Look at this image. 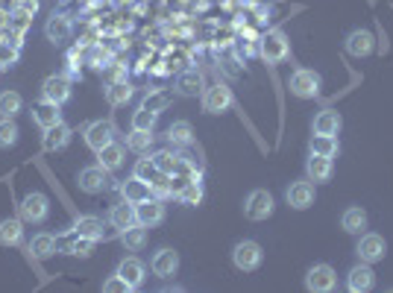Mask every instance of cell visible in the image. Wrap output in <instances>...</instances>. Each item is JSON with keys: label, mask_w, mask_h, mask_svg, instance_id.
Here are the masks:
<instances>
[{"label": "cell", "mask_w": 393, "mask_h": 293, "mask_svg": "<svg viewBox=\"0 0 393 293\" xmlns=\"http://www.w3.org/2000/svg\"><path fill=\"white\" fill-rule=\"evenodd\" d=\"M343 47H347V53L355 56V59H364V56H370L373 53V47H376V38L370 30H352L347 36V41H343Z\"/></svg>", "instance_id": "cell-15"}, {"label": "cell", "mask_w": 393, "mask_h": 293, "mask_svg": "<svg viewBox=\"0 0 393 293\" xmlns=\"http://www.w3.org/2000/svg\"><path fill=\"white\" fill-rule=\"evenodd\" d=\"M115 124L112 120H91V124L83 129V138H85V144L91 146V150L97 153V150H103L106 144H112L115 141Z\"/></svg>", "instance_id": "cell-8"}, {"label": "cell", "mask_w": 393, "mask_h": 293, "mask_svg": "<svg viewBox=\"0 0 393 293\" xmlns=\"http://www.w3.org/2000/svg\"><path fill=\"white\" fill-rule=\"evenodd\" d=\"M203 73L197 70V68H188L182 70L179 77H177V94L179 97H197V94H203Z\"/></svg>", "instance_id": "cell-22"}, {"label": "cell", "mask_w": 393, "mask_h": 293, "mask_svg": "<svg viewBox=\"0 0 393 293\" xmlns=\"http://www.w3.org/2000/svg\"><path fill=\"white\" fill-rule=\"evenodd\" d=\"M150 270H153L159 279H170V276L179 270V252H177V250H167V247L156 250L153 258H150Z\"/></svg>", "instance_id": "cell-12"}, {"label": "cell", "mask_w": 393, "mask_h": 293, "mask_svg": "<svg viewBox=\"0 0 393 293\" xmlns=\"http://www.w3.org/2000/svg\"><path fill=\"white\" fill-rule=\"evenodd\" d=\"M120 197H124L127 203H132V206H138V203H144V200H150V197H153L150 182H144V179H138V176H130L124 185H120Z\"/></svg>", "instance_id": "cell-21"}, {"label": "cell", "mask_w": 393, "mask_h": 293, "mask_svg": "<svg viewBox=\"0 0 393 293\" xmlns=\"http://www.w3.org/2000/svg\"><path fill=\"white\" fill-rule=\"evenodd\" d=\"M103 94H106V103L109 106H124V103L132 100V85L130 82H109Z\"/></svg>", "instance_id": "cell-34"}, {"label": "cell", "mask_w": 393, "mask_h": 293, "mask_svg": "<svg viewBox=\"0 0 393 293\" xmlns=\"http://www.w3.org/2000/svg\"><path fill=\"white\" fill-rule=\"evenodd\" d=\"M109 223L120 232V229H130L132 223H138L135 220V206L132 203H117V206H112V211H109Z\"/></svg>", "instance_id": "cell-27"}, {"label": "cell", "mask_w": 393, "mask_h": 293, "mask_svg": "<svg viewBox=\"0 0 393 293\" xmlns=\"http://www.w3.org/2000/svg\"><path fill=\"white\" fill-rule=\"evenodd\" d=\"M6 18H9L6 12H0V27H4V23H6Z\"/></svg>", "instance_id": "cell-49"}, {"label": "cell", "mask_w": 393, "mask_h": 293, "mask_svg": "<svg viewBox=\"0 0 393 293\" xmlns=\"http://www.w3.org/2000/svg\"><path fill=\"white\" fill-rule=\"evenodd\" d=\"M285 200H288L290 208H297V211L311 208V206H314V185H311V179L293 182V185L288 188V193H285Z\"/></svg>", "instance_id": "cell-14"}, {"label": "cell", "mask_w": 393, "mask_h": 293, "mask_svg": "<svg viewBox=\"0 0 393 293\" xmlns=\"http://www.w3.org/2000/svg\"><path fill=\"white\" fill-rule=\"evenodd\" d=\"M21 9V0H0V12H6V15H15Z\"/></svg>", "instance_id": "cell-47"}, {"label": "cell", "mask_w": 393, "mask_h": 293, "mask_svg": "<svg viewBox=\"0 0 393 293\" xmlns=\"http://www.w3.org/2000/svg\"><path fill=\"white\" fill-rule=\"evenodd\" d=\"M384 252H387V243H384V238H382V235H376V232H361V238H358V247H355L358 261L376 264V261H382V258H384Z\"/></svg>", "instance_id": "cell-6"}, {"label": "cell", "mask_w": 393, "mask_h": 293, "mask_svg": "<svg viewBox=\"0 0 393 293\" xmlns=\"http://www.w3.org/2000/svg\"><path fill=\"white\" fill-rule=\"evenodd\" d=\"M77 185H80V191H85V193H100V191H106V185H109V170L100 167V164L83 167L80 176H77Z\"/></svg>", "instance_id": "cell-11"}, {"label": "cell", "mask_w": 393, "mask_h": 293, "mask_svg": "<svg viewBox=\"0 0 393 293\" xmlns=\"http://www.w3.org/2000/svg\"><path fill=\"white\" fill-rule=\"evenodd\" d=\"M179 159H182V156H177L174 150H159V153L153 156V161H156V167H159V174H167V176L177 174Z\"/></svg>", "instance_id": "cell-38"}, {"label": "cell", "mask_w": 393, "mask_h": 293, "mask_svg": "<svg viewBox=\"0 0 393 293\" xmlns=\"http://www.w3.org/2000/svg\"><path fill=\"white\" fill-rule=\"evenodd\" d=\"M153 129H132L130 135H127V146L132 153H138V156H144V153H150V146H153Z\"/></svg>", "instance_id": "cell-33"}, {"label": "cell", "mask_w": 393, "mask_h": 293, "mask_svg": "<svg viewBox=\"0 0 393 293\" xmlns=\"http://www.w3.org/2000/svg\"><path fill=\"white\" fill-rule=\"evenodd\" d=\"M332 174H335V164H332L329 156H314V153L308 156V161H305V176H308L314 185L329 182Z\"/></svg>", "instance_id": "cell-17"}, {"label": "cell", "mask_w": 393, "mask_h": 293, "mask_svg": "<svg viewBox=\"0 0 393 293\" xmlns=\"http://www.w3.org/2000/svg\"><path fill=\"white\" fill-rule=\"evenodd\" d=\"M340 127H343V117L335 109H323V112L314 114V132H320V135H337Z\"/></svg>", "instance_id": "cell-25"}, {"label": "cell", "mask_w": 393, "mask_h": 293, "mask_svg": "<svg viewBox=\"0 0 393 293\" xmlns=\"http://www.w3.org/2000/svg\"><path fill=\"white\" fill-rule=\"evenodd\" d=\"M91 247H94L91 238H80V235H77V240L70 243V255H83V258H85V255H91Z\"/></svg>", "instance_id": "cell-46"}, {"label": "cell", "mask_w": 393, "mask_h": 293, "mask_svg": "<svg viewBox=\"0 0 393 293\" xmlns=\"http://www.w3.org/2000/svg\"><path fill=\"white\" fill-rule=\"evenodd\" d=\"M232 91L224 85V82H217V85H211V88H206L203 91V112L206 114H220V112H226V109H232Z\"/></svg>", "instance_id": "cell-10"}, {"label": "cell", "mask_w": 393, "mask_h": 293, "mask_svg": "<svg viewBox=\"0 0 393 293\" xmlns=\"http://www.w3.org/2000/svg\"><path fill=\"white\" fill-rule=\"evenodd\" d=\"M337 150H340V144H337L335 135H320V132H314L311 141H308V153H314V156H329V159H335Z\"/></svg>", "instance_id": "cell-29"}, {"label": "cell", "mask_w": 393, "mask_h": 293, "mask_svg": "<svg viewBox=\"0 0 393 293\" xmlns=\"http://www.w3.org/2000/svg\"><path fill=\"white\" fill-rule=\"evenodd\" d=\"M21 12L36 15V12H38V0H21Z\"/></svg>", "instance_id": "cell-48"}, {"label": "cell", "mask_w": 393, "mask_h": 293, "mask_svg": "<svg viewBox=\"0 0 393 293\" xmlns=\"http://www.w3.org/2000/svg\"><path fill=\"white\" fill-rule=\"evenodd\" d=\"M41 100L56 103V106H65L70 100V80L65 73H51V77L41 82Z\"/></svg>", "instance_id": "cell-7"}, {"label": "cell", "mask_w": 393, "mask_h": 293, "mask_svg": "<svg viewBox=\"0 0 393 293\" xmlns=\"http://www.w3.org/2000/svg\"><path fill=\"white\" fill-rule=\"evenodd\" d=\"M23 109V97L18 91H4L0 94V117H15Z\"/></svg>", "instance_id": "cell-37"}, {"label": "cell", "mask_w": 393, "mask_h": 293, "mask_svg": "<svg viewBox=\"0 0 393 293\" xmlns=\"http://www.w3.org/2000/svg\"><path fill=\"white\" fill-rule=\"evenodd\" d=\"M167 144L170 146H191L194 144V129L188 120H177V124L167 127Z\"/></svg>", "instance_id": "cell-30"}, {"label": "cell", "mask_w": 393, "mask_h": 293, "mask_svg": "<svg viewBox=\"0 0 393 293\" xmlns=\"http://www.w3.org/2000/svg\"><path fill=\"white\" fill-rule=\"evenodd\" d=\"M41 144H44V150H47V153H59V150H65V146L70 144V127L65 124V120H59L56 127L44 129Z\"/></svg>", "instance_id": "cell-19"}, {"label": "cell", "mask_w": 393, "mask_h": 293, "mask_svg": "<svg viewBox=\"0 0 393 293\" xmlns=\"http://www.w3.org/2000/svg\"><path fill=\"white\" fill-rule=\"evenodd\" d=\"M141 106L150 109V112H156V114H162V112L170 106V94H167V91H150V94H147L144 100H141Z\"/></svg>", "instance_id": "cell-40"}, {"label": "cell", "mask_w": 393, "mask_h": 293, "mask_svg": "<svg viewBox=\"0 0 393 293\" xmlns=\"http://www.w3.org/2000/svg\"><path fill=\"white\" fill-rule=\"evenodd\" d=\"M340 226H343V232H350V235H361L367 229V211L358 208V206H350L347 211L340 214Z\"/></svg>", "instance_id": "cell-28"}, {"label": "cell", "mask_w": 393, "mask_h": 293, "mask_svg": "<svg viewBox=\"0 0 393 293\" xmlns=\"http://www.w3.org/2000/svg\"><path fill=\"white\" fill-rule=\"evenodd\" d=\"M150 191H153V197H159V200H164V197H170V176L167 174H156L153 176V182H150Z\"/></svg>", "instance_id": "cell-43"}, {"label": "cell", "mask_w": 393, "mask_h": 293, "mask_svg": "<svg viewBox=\"0 0 393 293\" xmlns=\"http://www.w3.org/2000/svg\"><path fill=\"white\" fill-rule=\"evenodd\" d=\"M124 156H127L124 144L112 141V144H106V146H103V150H97V164H100V167H106L109 174H112V170H117L120 164H124Z\"/></svg>", "instance_id": "cell-24"}, {"label": "cell", "mask_w": 393, "mask_h": 293, "mask_svg": "<svg viewBox=\"0 0 393 293\" xmlns=\"http://www.w3.org/2000/svg\"><path fill=\"white\" fill-rule=\"evenodd\" d=\"M376 284V273H373V264H367V261H358L350 276H347V287L352 293H367V290H373Z\"/></svg>", "instance_id": "cell-13"}, {"label": "cell", "mask_w": 393, "mask_h": 293, "mask_svg": "<svg viewBox=\"0 0 393 293\" xmlns=\"http://www.w3.org/2000/svg\"><path fill=\"white\" fill-rule=\"evenodd\" d=\"M156 120H159L156 112L138 106V112L132 114V129H156Z\"/></svg>", "instance_id": "cell-41"}, {"label": "cell", "mask_w": 393, "mask_h": 293, "mask_svg": "<svg viewBox=\"0 0 393 293\" xmlns=\"http://www.w3.org/2000/svg\"><path fill=\"white\" fill-rule=\"evenodd\" d=\"M335 284H337V273L329 264H314L305 273V287L311 293H329V290H335Z\"/></svg>", "instance_id": "cell-9"}, {"label": "cell", "mask_w": 393, "mask_h": 293, "mask_svg": "<svg viewBox=\"0 0 393 293\" xmlns=\"http://www.w3.org/2000/svg\"><path fill=\"white\" fill-rule=\"evenodd\" d=\"M320 85H323L320 73L308 70V68H297V70L290 73V80H288L290 94L300 97V100H311V97H317V94H320Z\"/></svg>", "instance_id": "cell-2"}, {"label": "cell", "mask_w": 393, "mask_h": 293, "mask_svg": "<svg viewBox=\"0 0 393 293\" xmlns=\"http://www.w3.org/2000/svg\"><path fill=\"white\" fill-rule=\"evenodd\" d=\"M273 208H276L273 193L264 191V188L250 191L247 203H243V214H247V220H256V223H258V220H267L270 214H273Z\"/></svg>", "instance_id": "cell-4"}, {"label": "cell", "mask_w": 393, "mask_h": 293, "mask_svg": "<svg viewBox=\"0 0 393 293\" xmlns=\"http://www.w3.org/2000/svg\"><path fill=\"white\" fill-rule=\"evenodd\" d=\"M73 232H77L80 238H91V240H100L103 238V223L97 217H80L77 226H73Z\"/></svg>", "instance_id": "cell-35"}, {"label": "cell", "mask_w": 393, "mask_h": 293, "mask_svg": "<svg viewBox=\"0 0 393 293\" xmlns=\"http://www.w3.org/2000/svg\"><path fill=\"white\" fill-rule=\"evenodd\" d=\"M135 220H138L141 226H147V229L159 226L162 220H164V206H162V200H159V197H150V200L138 203V206H135Z\"/></svg>", "instance_id": "cell-16"}, {"label": "cell", "mask_w": 393, "mask_h": 293, "mask_svg": "<svg viewBox=\"0 0 393 293\" xmlns=\"http://www.w3.org/2000/svg\"><path fill=\"white\" fill-rule=\"evenodd\" d=\"M120 243H124V247H127L130 252L144 250V243H147V226L132 223L130 229H120Z\"/></svg>", "instance_id": "cell-32"}, {"label": "cell", "mask_w": 393, "mask_h": 293, "mask_svg": "<svg viewBox=\"0 0 393 293\" xmlns=\"http://www.w3.org/2000/svg\"><path fill=\"white\" fill-rule=\"evenodd\" d=\"M261 261H264V252H261V247H258L256 240H238L235 243L232 264L238 267V270L253 273V270H258V267H261Z\"/></svg>", "instance_id": "cell-3"}, {"label": "cell", "mask_w": 393, "mask_h": 293, "mask_svg": "<svg viewBox=\"0 0 393 293\" xmlns=\"http://www.w3.org/2000/svg\"><path fill=\"white\" fill-rule=\"evenodd\" d=\"M18 211H21V220H23V223H44L47 214H51V203H47L44 193L33 191V193H27V197L21 200Z\"/></svg>", "instance_id": "cell-5"}, {"label": "cell", "mask_w": 393, "mask_h": 293, "mask_svg": "<svg viewBox=\"0 0 393 293\" xmlns=\"http://www.w3.org/2000/svg\"><path fill=\"white\" fill-rule=\"evenodd\" d=\"M23 238V220L9 217V220H0V247H18Z\"/></svg>", "instance_id": "cell-26"}, {"label": "cell", "mask_w": 393, "mask_h": 293, "mask_svg": "<svg viewBox=\"0 0 393 293\" xmlns=\"http://www.w3.org/2000/svg\"><path fill=\"white\" fill-rule=\"evenodd\" d=\"M117 273L124 276V282H127L132 290H138V287L144 284V279H147V267H144L141 258H124V261L117 264Z\"/></svg>", "instance_id": "cell-20"}, {"label": "cell", "mask_w": 393, "mask_h": 293, "mask_svg": "<svg viewBox=\"0 0 393 293\" xmlns=\"http://www.w3.org/2000/svg\"><path fill=\"white\" fill-rule=\"evenodd\" d=\"M18 124H15V117H0V150H9V146L18 144Z\"/></svg>", "instance_id": "cell-36"}, {"label": "cell", "mask_w": 393, "mask_h": 293, "mask_svg": "<svg viewBox=\"0 0 393 293\" xmlns=\"http://www.w3.org/2000/svg\"><path fill=\"white\" fill-rule=\"evenodd\" d=\"M258 56L267 62V65H279L290 56V41L282 30H270L258 38Z\"/></svg>", "instance_id": "cell-1"}, {"label": "cell", "mask_w": 393, "mask_h": 293, "mask_svg": "<svg viewBox=\"0 0 393 293\" xmlns=\"http://www.w3.org/2000/svg\"><path fill=\"white\" fill-rule=\"evenodd\" d=\"M59 109H62V106L41 100V103L33 106V120H36V124H38L41 129H51V127H56L59 120H62V112H59Z\"/></svg>", "instance_id": "cell-23"}, {"label": "cell", "mask_w": 393, "mask_h": 293, "mask_svg": "<svg viewBox=\"0 0 393 293\" xmlns=\"http://www.w3.org/2000/svg\"><path fill=\"white\" fill-rule=\"evenodd\" d=\"M156 174H159V167H156L153 159H138L135 167H132V176H138V179H144V182H153Z\"/></svg>", "instance_id": "cell-42"}, {"label": "cell", "mask_w": 393, "mask_h": 293, "mask_svg": "<svg viewBox=\"0 0 393 293\" xmlns=\"http://www.w3.org/2000/svg\"><path fill=\"white\" fill-rule=\"evenodd\" d=\"M18 59H21V53H18V44H6V41H0V68H12Z\"/></svg>", "instance_id": "cell-44"}, {"label": "cell", "mask_w": 393, "mask_h": 293, "mask_svg": "<svg viewBox=\"0 0 393 293\" xmlns=\"http://www.w3.org/2000/svg\"><path fill=\"white\" fill-rule=\"evenodd\" d=\"M177 197H179L182 206H200V203H203V182H200V179H191V182L177 193Z\"/></svg>", "instance_id": "cell-39"}, {"label": "cell", "mask_w": 393, "mask_h": 293, "mask_svg": "<svg viewBox=\"0 0 393 293\" xmlns=\"http://www.w3.org/2000/svg\"><path fill=\"white\" fill-rule=\"evenodd\" d=\"M127 290H132V287L124 282V276H120V273H115V276H109L103 282V293H127Z\"/></svg>", "instance_id": "cell-45"}, {"label": "cell", "mask_w": 393, "mask_h": 293, "mask_svg": "<svg viewBox=\"0 0 393 293\" xmlns=\"http://www.w3.org/2000/svg\"><path fill=\"white\" fill-rule=\"evenodd\" d=\"M30 252H33V258L47 261L51 255H56V238H53V235H47V232L36 235V238L30 240Z\"/></svg>", "instance_id": "cell-31"}, {"label": "cell", "mask_w": 393, "mask_h": 293, "mask_svg": "<svg viewBox=\"0 0 393 293\" xmlns=\"http://www.w3.org/2000/svg\"><path fill=\"white\" fill-rule=\"evenodd\" d=\"M44 36H47V41H53V44L68 41V38L73 36V21H70L68 15H53V18H47Z\"/></svg>", "instance_id": "cell-18"}]
</instances>
